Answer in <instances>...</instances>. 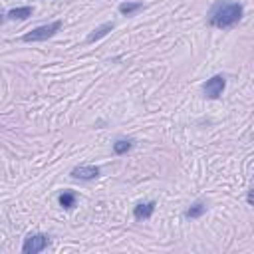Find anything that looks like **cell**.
<instances>
[{"instance_id":"cell-6","label":"cell","mask_w":254,"mask_h":254,"mask_svg":"<svg viewBox=\"0 0 254 254\" xmlns=\"http://www.w3.org/2000/svg\"><path fill=\"white\" fill-rule=\"evenodd\" d=\"M153 212H155V200L139 202V204L133 208V216H135V220H147V218H151Z\"/></svg>"},{"instance_id":"cell-3","label":"cell","mask_w":254,"mask_h":254,"mask_svg":"<svg viewBox=\"0 0 254 254\" xmlns=\"http://www.w3.org/2000/svg\"><path fill=\"white\" fill-rule=\"evenodd\" d=\"M48 244H50V238L46 234H40V232L38 234H30V236H26V240L22 244V252L24 254H38V252L46 250Z\"/></svg>"},{"instance_id":"cell-1","label":"cell","mask_w":254,"mask_h":254,"mask_svg":"<svg viewBox=\"0 0 254 254\" xmlns=\"http://www.w3.org/2000/svg\"><path fill=\"white\" fill-rule=\"evenodd\" d=\"M242 4L240 2H218L210 14V26L214 28H232L242 18Z\"/></svg>"},{"instance_id":"cell-9","label":"cell","mask_w":254,"mask_h":254,"mask_svg":"<svg viewBox=\"0 0 254 254\" xmlns=\"http://www.w3.org/2000/svg\"><path fill=\"white\" fill-rule=\"evenodd\" d=\"M75 192H71V190H64L60 196H58V202H60V206L62 208H65V210H71L73 206H75Z\"/></svg>"},{"instance_id":"cell-8","label":"cell","mask_w":254,"mask_h":254,"mask_svg":"<svg viewBox=\"0 0 254 254\" xmlns=\"http://www.w3.org/2000/svg\"><path fill=\"white\" fill-rule=\"evenodd\" d=\"M34 14V8L32 6H20V8H12L6 16L10 18V20H26V18H30Z\"/></svg>"},{"instance_id":"cell-2","label":"cell","mask_w":254,"mask_h":254,"mask_svg":"<svg viewBox=\"0 0 254 254\" xmlns=\"http://www.w3.org/2000/svg\"><path fill=\"white\" fill-rule=\"evenodd\" d=\"M62 30V20H54V22H48V24H42L34 30H30L28 34L22 36V42L30 44V42H44L48 38H52L54 34H58Z\"/></svg>"},{"instance_id":"cell-11","label":"cell","mask_w":254,"mask_h":254,"mask_svg":"<svg viewBox=\"0 0 254 254\" xmlns=\"http://www.w3.org/2000/svg\"><path fill=\"white\" fill-rule=\"evenodd\" d=\"M139 10H143V2H121L119 4V12L123 16H131V14L139 12Z\"/></svg>"},{"instance_id":"cell-5","label":"cell","mask_w":254,"mask_h":254,"mask_svg":"<svg viewBox=\"0 0 254 254\" xmlns=\"http://www.w3.org/2000/svg\"><path fill=\"white\" fill-rule=\"evenodd\" d=\"M71 177L73 179H81V181H91L99 177V167L95 165H77L71 169Z\"/></svg>"},{"instance_id":"cell-4","label":"cell","mask_w":254,"mask_h":254,"mask_svg":"<svg viewBox=\"0 0 254 254\" xmlns=\"http://www.w3.org/2000/svg\"><path fill=\"white\" fill-rule=\"evenodd\" d=\"M224 87H226V79H224V75L218 73V75H212L210 79H206V83L202 85V91L208 99H216L222 95Z\"/></svg>"},{"instance_id":"cell-10","label":"cell","mask_w":254,"mask_h":254,"mask_svg":"<svg viewBox=\"0 0 254 254\" xmlns=\"http://www.w3.org/2000/svg\"><path fill=\"white\" fill-rule=\"evenodd\" d=\"M204 212H206V204L200 202V200H196L194 204H190V208H187L185 216H187V218H200Z\"/></svg>"},{"instance_id":"cell-12","label":"cell","mask_w":254,"mask_h":254,"mask_svg":"<svg viewBox=\"0 0 254 254\" xmlns=\"http://www.w3.org/2000/svg\"><path fill=\"white\" fill-rule=\"evenodd\" d=\"M131 147H133V141L131 139H117L113 143V153L115 155H125L127 151H131Z\"/></svg>"},{"instance_id":"cell-7","label":"cell","mask_w":254,"mask_h":254,"mask_svg":"<svg viewBox=\"0 0 254 254\" xmlns=\"http://www.w3.org/2000/svg\"><path fill=\"white\" fill-rule=\"evenodd\" d=\"M115 28V24L113 22H105V24H99L97 28H93L91 32H89V36H87V44H93V42H97V40H101L103 36H107L111 30Z\"/></svg>"}]
</instances>
